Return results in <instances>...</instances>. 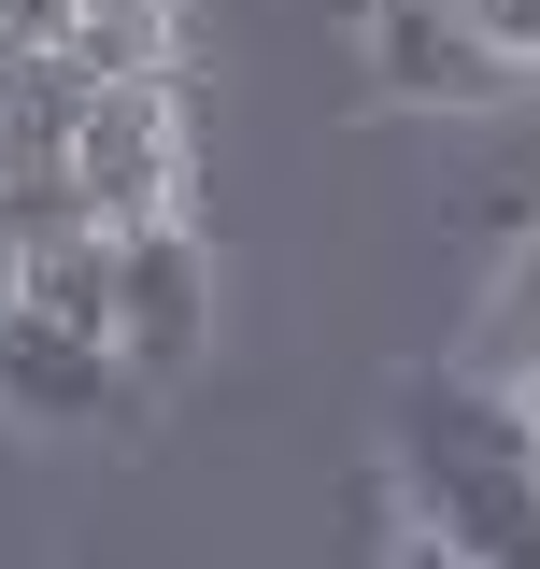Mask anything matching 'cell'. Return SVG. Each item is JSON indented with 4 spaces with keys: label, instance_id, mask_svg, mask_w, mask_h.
I'll return each instance as SVG.
<instances>
[{
    "label": "cell",
    "instance_id": "7c38bea8",
    "mask_svg": "<svg viewBox=\"0 0 540 569\" xmlns=\"http://www.w3.org/2000/svg\"><path fill=\"white\" fill-rule=\"evenodd\" d=\"M498 399H512V413L540 427V356H512V385H498Z\"/></svg>",
    "mask_w": 540,
    "mask_h": 569
},
{
    "label": "cell",
    "instance_id": "8992f818",
    "mask_svg": "<svg viewBox=\"0 0 540 569\" xmlns=\"http://www.w3.org/2000/svg\"><path fill=\"white\" fill-rule=\"evenodd\" d=\"M14 313H43V328H71V342H100V356H114V242L86 228V242L14 257Z\"/></svg>",
    "mask_w": 540,
    "mask_h": 569
},
{
    "label": "cell",
    "instance_id": "5bb4252c",
    "mask_svg": "<svg viewBox=\"0 0 540 569\" xmlns=\"http://www.w3.org/2000/svg\"><path fill=\"white\" fill-rule=\"evenodd\" d=\"M527 456H540V427H527Z\"/></svg>",
    "mask_w": 540,
    "mask_h": 569
},
{
    "label": "cell",
    "instance_id": "6da1fadb",
    "mask_svg": "<svg viewBox=\"0 0 540 569\" xmlns=\"http://www.w3.org/2000/svg\"><path fill=\"white\" fill-rule=\"evenodd\" d=\"M399 470H412V527L456 569H540V456L498 385H427L399 413Z\"/></svg>",
    "mask_w": 540,
    "mask_h": 569
},
{
    "label": "cell",
    "instance_id": "ba28073f",
    "mask_svg": "<svg viewBox=\"0 0 540 569\" xmlns=\"http://www.w3.org/2000/svg\"><path fill=\"white\" fill-rule=\"evenodd\" d=\"M43 242H86V186H71V157H0V271L43 257Z\"/></svg>",
    "mask_w": 540,
    "mask_h": 569
},
{
    "label": "cell",
    "instance_id": "7a4b0ae2",
    "mask_svg": "<svg viewBox=\"0 0 540 569\" xmlns=\"http://www.w3.org/2000/svg\"><path fill=\"white\" fill-rule=\"evenodd\" d=\"M71 186H86V228L100 242L171 228V200H186V100L171 86H100L86 129H71Z\"/></svg>",
    "mask_w": 540,
    "mask_h": 569
},
{
    "label": "cell",
    "instance_id": "30bf717a",
    "mask_svg": "<svg viewBox=\"0 0 540 569\" xmlns=\"http://www.w3.org/2000/svg\"><path fill=\"white\" fill-rule=\"evenodd\" d=\"M456 29H470L498 71H540V0H456Z\"/></svg>",
    "mask_w": 540,
    "mask_h": 569
},
{
    "label": "cell",
    "instance_id": "3957f363",
    "mask_svg": "<svg viewBox=\"0 0 540 569\" xmlns=\"http://www.w3.org/2000/svg\"><path fill=\"white\" fill-rule=\"evenodd\" d=\"M200 242H186V213L171 228H129L114 242V370L129 385H171V370H200Z\"/></svg>",
    "mask_w": 540,
    "mask_h": 569
},
{
    "label": "cell",
    "instance_id": "5b68a950",
    "mask_svg": "<svg viewBox=\"0 0 540 569\" xmlns=\"http://www.w3.org/2000/svg\"><path fill=\"white\" fill-rule=\"evenodd\" d=\"M114 399H129V370L100 342H71L43 313H0V413L14 427H100Z\"/></svg>",
    "mask_w": 540,
    "mask_h": 569
},
{
    "label": "cell",
    "instance_id": "4fadbf2b",
    "mask_svg": "<svg viewBox=\"0 0 540 569\" xmlns=\"http://www.w3.org/2000/svg\"><path fill=\"white\" fill-rule=\"evenodd\" d=\"M399 569H456V556H441V541H427V527H412V541H399Z\"/></svg>",
    "mask_w": 540,
    "mask_h": 569
},
{
    "label": "cell",
    "instance_id": "9c48e42d",
    "mask_svg": "<svg viewBox=\"0 0 540 569\" xmlns=\"http://www.w3.org/2000/svg\"><path fill=\"white\" fill-rule=\"evenodd\" d=\"M483 356L512 370V356H540V228L512 242V271H498V313H483Z\"/></svg>",
    "mask_w": 540,
    "mask_h": 569
},
{
    "label": "cell",
    "instance_id": "52a82bcc",
    "mask_svg": "<svg viewBox=\"0 0 540 569\" xmlns=\"http://www.w3.org/2000/svg\"><path fill=\"white\" fill-rule=\"evenodd\" d=\"M86 86H171V0H71V43Z\"/></svg>",
    "mask_w": 540,
    "mask_h": 569
},
{
    "label": "cell",
    "instance_id": "277c9868",
    "mask_svg": "<svg viewBox=\"0 0 540 569\" xmlns=\"http://www.w3.org/2000/svg\"><path fill=\"white\" fill-rule=\"evenodd\" d=\"M370 71H384V100H427V114L512 100V71L483 58L456 14H427V0H370Z\"/></svg>",
    "mask_w": 540,
    "mask_h": 569
},
{
    "label": "cell",
    "instance_id": "8fae6325",
    "mask_svg": "<svg viewBox=\"0 0 540 569\" xmlns=\"http://www.w3.org/2000/svg\"><path fill=\"white\" fill-rule=\"evenodd\" d=\"M58 43H71V0H0V71L58 58Z\"/></svg>",
    "mask_w": 540,
    "mask_h": 569
}]
</instances>
